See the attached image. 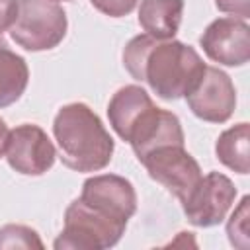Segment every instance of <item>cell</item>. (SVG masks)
<instances>
[{
	"mask_svg": "<svg viewBox=\"0 0 250 250\" xmlns=\"http://www.w3.org/2000/svg\"><path fill=\"white\" fill-rule=\"evenodd\" d=\"M18 14V0H0V37L12 27Z\"/></svg>",
	"mask_w": 250,
	"mask_h": 250,
	"instance_id": "obj_20",
	"label": "cell"
},
{
	"mask_svg": "<svg viewBox=\"0 0 250 250\" xmlns=\"http://www.w3.org/2000/svg\"><path fill=\"white\" fill-rule=\"evenodd\" d=\"M191 113L207 123H225L236 107V90L227 72L207 66L195 86L184 96Z\"/></svg>",
	"mask_w": 250,
	"mask_h": 250,
	"instance_id": "obj_7",
	"label": "cell"
},
{
	"mask_svg": "<svg viewBox=\"0 0 250 250\" xmlns=\"http://www.w3.org/2000/svg\"><path fill=\"white\" fill-rule=\"evenodd\" d=\"M248 143H250V127L246 121L236 123L223 131L215 143V154L221 164L230 168L236 174H248L250 170V156H248Z\"/></svg>",
	"mask_w": 250,
	"mask_h": 250,
	"instance_id": "obj_15",
	"label": "cell"
},
{
	"mask_svg": "<svg viewBox=\"0 0 250 250\" xmlns=\"http://www.w3.org/2000/svg\"><path fill=\"white\" fill-rule=\"evenodd\" d=\"M29 68L23 57L14 53L0 37V107L16 104L27 88Z\"/></svg>",
	"mask_w": 250,
	"mask_h": 250,
	"instance_id": "obj_14",
	"label": "cell"
},
{
	"mask_svg": "<svg viewBox=\"0 0 250 250\" xmlns=\"http://www.w3.org/2000/svg\"><path fill=\"white\" fill-rule=\"evenodd\" d=\"M203 53L225 66H242L250 59V27L240 18H219L199 37Z\"/></svg>",
	"mask_w": 250,
	"mask_h": 250,
	"instance_id": "obj_9",
	"label": "cell"
},
{
	"mask_svg": "<svg viewBox=\"0 0 250 250\" xmlns=\"http://www.w3.org/2000/svg\"><path fill=\"white\" fill-rule=\"evenodd\" d=\"M152 105H154V102L150 100V96L145 88H141L137 84H127V86L119 88L107 104V117H109L111 129L123 141H127L135 123Z\"/></svg>",
	"mask_w": 250,
	"mask_h": 250,
	"instance_id": "obj_12",
	"label": "cell"
},
{
	"mask_svg": "<svg viewBox=\"0 0 250 250\" xmlns=\"http://www.w3.org/2000/svg\"><path fill=\"white\" fill-rule=\"evenodd\" d=\"M80 199L121 221H129L137 211V191L133 184L117 174L88 178L82 184Z\"/></svg>",
	"mask_w": 250,
	"mask_h": 250,
	"instance_id": "obj_10",
	"label": "cell"
},
{
	"mask_svg": "<svg viewBox=\"0 0 250 250\" xmlns=\"http://www.w3.org/2000/svg\"><path fill=\"white\" fill-rule=\"evenodd\" d=\"M8 164L25 176H41L53 168L57 150L47 133L33 123H21L8 135L6 145Z\"/></svg>",
	"mask_w": 250,
	"mask_h": 250,
	"instance_id": "obj_8",
	"label": "cell"
},
{
	"mask_svg": "<svg viewBox=\"0 0 250 250\" xmlns=\"http://www.w3.org/2000/svg\"><path fill=\"white\" fill-rule=\"evenodd\" d=\"M2 248H43V242L31 227L6 225L0 229V250Z\"/></svg>",
	"mask_w": 250,
	"mask_h": 250,
	"instance_id": "obj_17",
	"label": "cell"
},
{
	"mask_svg": "<svg viewBox=\"0 0 250 250\" xmlns=\"http://www.w3.org/2000/svg\"><path fill=\"white\" fill-rule=\"evenodd\" d=\"M184 0H141L139 25L154 39H174L180 29Z\"/></svg>",
	"mask_w": 250,
	"mask_h": 250,
	"instance_id": "obj_13",
	"label": "cell"
},
{
	"mask_svg": "<svg viewBox=\"0 0 250 250\" xmlns=\"http://www.w3.org/2000/svg\"><path fill=\"white\" fill-rule=\"evenodd\" d=\"M8 135H10V129L6 125V121L0 117V156L6 152V145H8Z\"/></svg>",
	"mask_w": 250,
	"mask_h": 250,
	"instance_id": "obj_21",
	"label": "cell"
},
{
	"mask_svg": "<svg viewBox=\"0 0 250 250\" xmlns=\"http://www.w3.org/2000/svg\"><path fill=\"white\" fill-rule=\"evenodd\" d=\"M234 197L236 188L230 178L221 172H209L207 176H201L197 186L182 201V207L191 225L207 229L219 225L227 217L234 205Z\"/></svg>",
	"mask_w": 250,
	"mask_h": 250,
	"instance_id": "obj_6",
	"label": "cell"
},
{
	"mask_svg": "<svg viewBox=\"0 0 250 250\" xmlns=\"http://www.w3.org/2000/svg\"><path fill=\"white\" fill-rule=\"evenodd\" d=\"M217 10L225 14H232L240 20H246L250 16V0H215Z\"/></svg>",
	"mask_w": 250,
	"mask_h": 250,
	"instance_id": "obj_19",
	"label": "cell"
},
{
	"mask_svg": "<svg viewBox=\"0 0 250 250\" xmlns=\"http://www.w3.org/2000/svg\"><path fill=\"white\" fill-rule=\"evenodd\" d=\"M62 164L76 172H98L111 160L115 143L102 119L82 102L62 105L53 119Z\"/></svg>",
	"mask_w": 250,
	"mask_h": 250,
	"instance_id": "obj_2",
	"label": "cell"
},
{
	"mask_svg": "<svg viewBox=\"0 0 250 250\" xmlns=\"http://www.w3.org/2000/svg\"><path fill=\"white\" fill-rule=\"evenodd\" d=\"M123 66L162 100L184 98L205 70V62L193 47L176 39L160 41L146 33L125 45Z\"/></svg>",
	"mask_w": 250,
	"mask_h": 250,
	"instance_id": "obj_1",
	"label": "cell"
},
{
	"mask_svg": "<svg viewBox=\"0 0 250 250\" xmlns=\"http://www.w3.org/2000/svg\"><path fill=\"white\" fill-rule=\"evenodd\" d=\"M248 203L250 197L244 195L238 203V207L234 209V213L230 215L229 223H227V234L232 246L246 250L250 246V230H248Z\"/></svg>",
	"mask_w": 250,
	"mask_h": 250,
	"instance_id": "obj_16",
	"label": "cell"
},
{
	"mask_svg": "<svg viewBox=\"0 0 250 250\" xmlns=\"http://www.w3.org/2000/svg\"><path fill=\"white\" fill-rule=\"evenodd\" d=\"M90 4L109 18H123L135 10L137 0H90Z\"/></svg>",
	"mask_w": 250,
	"mask_h": 250,
	"instance_id": "obj_18",
	"label": "cell"
},
{
	"mask_svg": "<svg viewBox=\"0 0 250 250\" xmlns=\"http://www.w3.org/2000/svg\"><path fill=\"white\" fill-rule=\"evenodd\" d=\"M66 25V12L57 0H18L10 35L25 51H49L64 39Z\"/></svg>",
	"mask_w": 250,
	"mask_h": 250,
	"instance_id": "obj_4",
	"label": "cell"
},
{
	"mask_svg": "<svg viewBox=\"0 0 250 250\" xmlns=\"http://www.w3.org/2000/svg\"><path fill=\"white\" fill-rule=\"evenodd\" d=\"M127 221L115 219L80 197L74 199L64 211V227L55 240V250H105L115 246Z\"/></svg>",
	"mask_w": 250,
	"mask_h": 250,
	"instance_id": "obj_3",
	"label": "cell"
},
{
	"mask_svg": "<svg viewBox=\"0 0 250 250\" xmlns=\"http://www.w3.org/2000/svg\"><path fill=\"white\" fill-rule=\"evenodd\" d=\"M127 143L131 145L137 160H141L154 148L166 145H186V137L176 113L152 105L135 123L127 137Z\"/></svg>",
	"mask_w": 250,
	"mask_h": 250,
	"instance_id": "obj_11",
	"label": "cell"
},
{
	"mask_svg": "<svg viewBox=\"0 0 250 250\" xmlns=\"http://www.w3.org/2000/svg\"><path fill=\"white\" fill-rule=\"evenodd\" d=\"M139 162L146 168L154 182L164 186L180 201H184L201 180V168L184 145H166L154 148Z\"/></svg>",
	"mask_w": 250,
	"mask_h": 250,
	"instance_id": "obj_5",
	"label": "cell"
}]
</instances>
